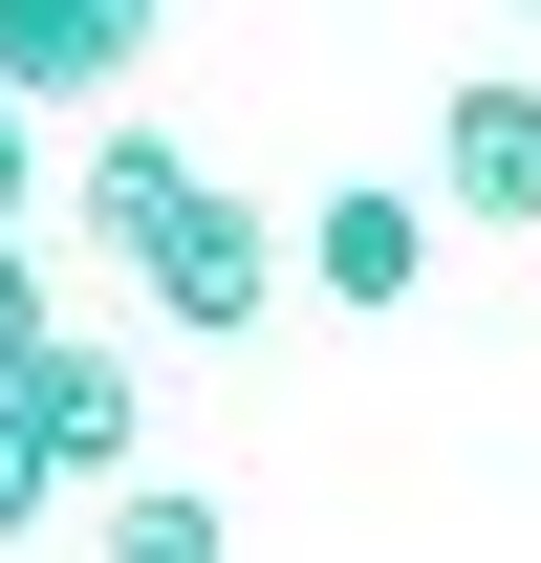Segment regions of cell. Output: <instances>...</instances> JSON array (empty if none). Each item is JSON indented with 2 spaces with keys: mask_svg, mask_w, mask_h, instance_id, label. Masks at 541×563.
Instances as JSON below:
<instances>
[{
  "mask_svg": "<svg viewBox=\"0 0 541 563\" xmlns=\"http://www.w3.org/2000/svg\"><path fill=\"white\" fill-rule=\"evenodd\" d=\"M0 542H44V455H22V433H0Z\"/></svg>",
  "mask_w": 541,
  "mask_h": 563,
  "instance_id": "cell-10",
  "label": "cell"
},
{
  "mask_svg": "<svg viewBox=\"0 0 541 563\" xmlns=\"http://www.w3.org/2000/svg\"><path fill=\"white\" fill-rule=\"evenodd\" d=\"M131 44H152V0H0V87L22 109H109Z\"/></svg>",
  "mask_w": 541,
  "mask_h": 563,
  "instance_id": "cell-4",
  "label": "cell"
},
{
  "mask_svg": "<svg viewBox=\"0 0 541 563\" xmlns=\"http://www.w3.org/2000/svg\"><path fill=\"white\" fill-rule=\"evenodd\" d=\"M131 282L174 303V325H196V347H239V325L281 303V239H261V196H217V174H196V196L131 239Z\"/></svg>",
  "mask_w": 541,
  "mask_h": 563,
  "instance_id": "cell-2",
  "label": "cell"
},
{
  "mask_svg": "<svg viewBox=\"0 0 541 563\" xmlns=\"http://www.w3.org/2000/svg\"><path fill=\"white\" fill-rule=\"evenodd\" d=\"M217 542H239V520H217L196 477H152V455L109 477V520H87V563H217Z\"/></svg>",
  "mask_w": 541,
  "mask_h": 563,
  "instance_id": "cell-7",
  "label": "cell"
},
{
  "mask_svg": "<svg viewBox=\"0 0 541 563\" xmlns=\"http://www.w3.org/2000/svg\"><path fill=\"white\" fill-rule=\"evenodd\" d=\"M433 217H498V239H541V87L476 66L455 109H433Z\"/></svg>",
  "mask_w": 541,
  "mask_h": 563,
  "instance_id": "cell-3",
  "label": "cell"
},
{
  "mask_svg": "<svg viewBox=\"0 0 541 563\" xmlns=\"http://www.w3.org/2000/svg\"><path fill=\"white\" fill-rule=\"evenodd\" d=\"M498 22H541V0H498Z\"/></svg>",
  "mask_w": 541,
  "mask_h": 563,
  "instance_id": "cell-11",
  "label": "cell"
},
{
  "mask_svg": "<svg viewBox=\"0 0 541 563\" xmlns=\"http://www.w3.org/2000/svg\"><path fill=\"white\" fill-rule=\"evenodd\" d=\"M44 196V109H22V87H0V217Z\"/></svg>",
  "mask_w": 541,
  "mask_h": 563,
  "instance_id": "cell-8",
  "label": "cell"
},
{
  "mask_svg": "<svg viewBox=\"0 0 541 563\" xmlns=\"http://www.w3.org/2000/svg\"><path fill=\"white\" fill-rule=\"evenodd\" d=\"M22 325H44V261H22V217H0V347H22Z\"/></svg>",
  "mask_w": 541,
  "mask_h": 563,
  "instance_id": "cell-9",
  "label": "cell"
},
{
  "mask_svg": "<svg viewBox=\"0 0 541 563\" xmlns=\"http://www.w3.org/2000/svg\"><path fill=\"white\" fill-rule=\"evenodd\" d=\"M303 282H325V303H368V325H390L411 282H433V196H390V174H368V196H325V217H303Z\"/></svg>",
  "mask_w": 541,
  "mask_h": 563,
  "instance_id": "cell-5",
  "label": "cell"
},
{
  "mask_svg": "<svg viewBox=\"0 0 541 563\" xmlns=\"http://www.w3.org/2000/svg\"><path fill=\"white\" fill-rule=\"evenodd\" d=\"M0 433L44 455V498H109V477L152 455V390L87 347V325H22V347H0Z\"/></svg>",
  "mask_w": 541,
  "mask_h": 563,
  "instance_id": "cell-1",
  "label": "cell"
},
{
  "mask_svg": "<svg viewBox=\"0 0 541 563\" xmlns=\"http://www.w3.org/2000/svg\"><path fill=\"white\" fill-rule=\"evenodd\" d=\"M174 196H196V152H174V131H87V174H66V217L109 239V261H131V239H152Z\"/></svg>",
  "mask_w": 541,
  "mask_h": 563,
  "instance_id": "cell-6",
  "label": "cell"
}]
</instances>
